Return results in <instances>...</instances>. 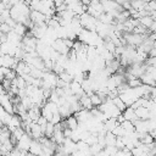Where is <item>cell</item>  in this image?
<instances>
[{"label": "cell", "mask_w": 156, "mask_h": 156, "mask_svg": "<svg viewBox=\"0 0 156 156\" xmlns=\"http://www.w3.org/2000/svg\"><path fill=\"white\" fill-rule=\"evenodd\" d=\"M127 83H128V85L130 88H136V87H139V85L143 84V82H141V79L139 77H135L133 79H129V80H127Z\"/></svg>", "instance_id": "26"}, {"label": "cell", "mask_w": 156, "mask_h": 156, "mask_svg": "<svg viewBox=\"0 0 156 156\" xmlns=\"http://www.w3.org/2000/svg\"><path fill=\"white\" fill-rule=\"evenodd\" d=\"M152 22H154V18L151 17V15H145V16H143V17L139 18V23L143 24V26L146 27V28H149Z\"/></svg>", "instance_id": "18"}, {"label": "cell", "mask_w": 156, "mask_h": 156, "mask_svg": "<svg viewBox=\"0 0 156 156\" xmlns=\"http://www.w3.org/2000/svg\"><path fill=\"white\" fill-rule=\"evenodd\" d=\"M1 154H2V152H1V150H0V155H1Z\"/></svg>", "instance_id": "35"}, {"label": "cell", "mask_w": 156, "mask_h": 156, "mask_svg": "<svg viewBox=\"0 0 156 156\" xmlns=\"http://www.w3.org/2000/svg\"><path fill=\"white\" fill-rule=\"evenodd\" d=\"M155 2H156V0H155Z\"/></svg>", "instance_id": "36"}, {"label": "cell", "mask_w": 156, "mask_h": 156, "mask_svg": "<svg viewBox=\"0 0 156 156\" xmlns=\"http://www.w3.org/2000/svg\"><path fill=\"white\" fill-rule=\"evenodd\" d=\"M29 17H30V20H32V22H33L34 24L46 23V21L49 20L46 15H44L41 11H38V10H32Z\"/></svg>", "instance_id": "3"}, {"label": "cell", "mask_w": 156, "mask_h": 156, "mask_svg": "<svg viewBox=\"0 0 156 156\" xmlns=\"http://www.w3.org/2000/svg\"><path fill=\"white\" fill-rule=\"evenodd\" d=\"M140 79H141V82H143L144 84H147V85H150V87H155V85H156V79H155V78L151 76V73H149V72H145L144 74H141Z\"/></svg>", "instance_id": "15"}, {"label": "cell", "mask_w": 156, "mask_h": 156, "mask_svg": "<svg viewBox=\"0 0 156 156\" xmlns=\"http://www.w3.org/2000/svg\"><path fill=\"white\" fill-rule=\"evenodd\" d=\"M118 124H119V123H118L117 118L110 117V118H107V119L104 122V129H105L106 132H112Z\"/></svg>", "instance_id": "13"}, {"label": "cell", "mask_w": 156, "mask_h": 156, "mask_svg": "<svg viewBox=\"0 0 156 156\" xmlns=\"http://www.w3.org/2000/svg\"><path fill=\"white\" fill-rule=\"evenodd\" d=\"M65 2H66V0H54V5H55V7H57V6H60V5L65 4Z\"/></svg>", "instance_id": "31"}, {"label": "cell", "mask_w": 156, "mask_h": 156, "mask_svg": "<svg viewBox=\"0 0 156 156\" xmlns=\"http://www.w3.org/2000/svg\"><path fill=\"white\" fill-rule=\"evenodd\" d=\"M58 112H60V115H61L62 118H67L68 116L73 115V112L71 110V105H69L68 101H66L65 104H62V105L58 106Z\"/></svg>", "instance_id": "10"}, {"label": "cell", "mask_w": 156, "mask_h": 156, "mask_svg": "<svg viewBox=\"0 0 156 156\" xmlns=\"http://www.w3.org/2000/svg\"><path fill=\"white\" fill-rule=\"evenodd\" d=\"M69 89H71L72 94H74L78 99H79V98L85 93V91L83 90V88H82L80 83H79V82H77V80H72V82L69 83Z\"/></svg>", "instance_id": "9"}, {"label": "cell", "mask_w": 156, "mask_h": 156, "mask_svg": "<svg viewBox=\"0 0 156 156\" xmlns=\"http://www.w3.org/2000/svg\"><path fill=\"white\" fill-rule=\"evenodd\" d=\"M61 121H62V117H61L60 112H56V113H54V115H52V118H51V121H50V122H52L54 124H57V123H60Z\"/></svg>", "instance_id": "29"}, {"label": "cell", "mask_w": 156, "mask_h": 156, "mask_svg": "<svg viewBox=\"0 0 156 156\" xmlns=\"http://www.w3.org/2000/svg\"><path fill=\"white\" fill-rule=\"evenodd\" d=\"M87 12L90 13L91 16L99 18V16L105 11H104V7H102V4L100 2V0H91V2L88 5Z\"/></svg>", "instance_id": "1"}, {"label": "cell", "mask_w": 156, "mask_h": 156, "mask_svg": "<svg viewBox=\"0 0 156 156\" xmlns=\"http://www.w3.org/2000/svg\"><path fill=\"white\" fill-rule=\"evenodd\" d=\"M13 30L17 33V34H20V35H24L27 32H28V28L23 24V23H20V22H17L16 24H15V27H13Z\"/></svg>", "instance_id": "19"}, {"label": "cell", "mask_w": 156, "mask_h": 156, "mask_svg": "<svg viewBox=\"0 0 156 156\" xmlns=\"http://www.w3.org/2000/svg\"><path fill=\"white\" fill-rule=\"evenodd\" d=\"M150 99L156 102V85H155V87H151V90H150Z\"/></svg>", "instance_id": "30"}, {"label": "cell", "mask_w": 156, "mask_h": 156, "mask_svg": "<svg viewBox=\"0 0 156 156\" xmlns=\"http://www.w3.org/2000/svg\"><path fill=\"white\" fill-rule=\"evenodd\" d=\"M10 30H12V28H11L6 22H1V23H0V32H1V33L7 34Z\"/></svg>", "instance_id": "28"}, {"label": "cell", "mask_w": 156, "mask_h": 156, "mask_svg": "<svg viewBox=\"0 0 156 156\" xmlns=\"http://www.w3.org/2000/svg\"><path fill=\"white\" fill-rule=\"evenodd\" d=\"M135 132L138 133H147L150 132V119H136L134 122Z\"/></svg>", "instance_id": "5"}, {"label": "cell", "mask_w": 156, "mask_h": 156, "mask_svg": "<svg viewBox=\"0 0 156 156\" xmlns=\"http://www.w3.org/2000/svg\"><path fill=\"white\" fill-rule=\"evenodd\" d=\"M29 154L32 155H43V144L38 139H33L29 147Z\"/></svg>", "instance_id": "8"}, {"label": "cell", "mask_w": 156, "mask_h": 156, "mask_svg": "<svg viewBox=\"0 0 156 156\" xmlns=\"http://www.w3.org/2000/svg\"><path fill=\"white\" fill-rule=\"evenodd\" d=\"M51 46H52L56 51H58L60 54H65V55H68V52H69V50H71V48H68V46L65 44V41H63L62 38L55 39V40L52 41Z\"/></svg>", "instance_id": "4"}, {"label": "cell", "mask_w": 156, "mask_h": 156, "mask_svg": "<svg viewBox=\"0 0 156 156\" xmlns=\"http://www.w3.org/2000/svg\"><path fill=\"white\" fill-rule=\"evenodd\" d=\"M135 113L138 116V118L140 119H149L150 118V110L145 106H139L135 108Z\"/></svg>", "instance_id": "12"}, {"label": "cell", "mask_w": 156, "mask_h": 156, "mask_svg": "<svg viewBox=\"0 0 156 156\" xmlns=\"http://www.w3.org/2000/svg\"><path fill=\"white\" fill-rule=\"evenodd\" d=\"M149 30L150 32H156V21L154 20V22L151 23V26L149 27Z\"/></svg>", "instance_id": "32"}, {"label": "cell", "mask_w": 156, "mask_h": 156, "mask_svg": "<svg viewBox=\"0 0 156 156\" xmlns=\"http://www.w3.org/2000/svg\"><path fill=\"white\" fill-rule=\"evenodd\" d=\"M90 100H91V104H93L94 107H99L101 105V102H102V100H101V98L99 96L98 93H93L90 95Z\"/></svg>", "instance_id": "22"}, {"label": "cell", "mask_w": 156, "mask_h": 156, "mask_svg": "<svg viewBox=\"0 0 156 156\" xmlns=\"http://www.w3.org/2000/svg\"><path fill=\"white\" fill-rule=\"evenodd\" d=\"M112 133H113L116 136H123V135L126 134V130H124V128H123L121 124H118V126L112 130Z\"/></svg>", "instance_id": "27"}, {"label": "cell", "mask_w": 156, "mask_h": 156, "mask_svg": "<svg viewBox=\"0 0 156 156\" xmlns=\"http://www.w3.org/2000/svg\"><path fill=\"white\" fill-rule=\"evenodd\" d=\"M32 140H33V138H32L29 134L24 133V134L18 139L16 146H17L20 150H22V151H28V152H29V147H30Z\"/></svg>", "instance_id": "2"}, {"label": "cell", "mask_w": 156, "mask_h": 156, "mask_svg": "<svg viewBox=\"0 0 156 156\" xmlns=\"http://www.w3.org/2000/svg\"><path fill=\"white\" fill-rule=\"evenodd\" d=\"M40 111H41V115H43L48 121H51V118H52V115H54V113H52V112H51V111H50L45 105H43V106L40 107Z\"/></svg>", "instance_id": "24"}, {"label": "cell", "mask_w": 156, "mask_h": 156, "mask_svg": "<svg viewBox=\"0 0 156 156\" xmlns=\"http://www.w3.org/2000/svg\"><path fill=\"white\" fill-rule=\"evenodd\" d=\"M98 20L101 21V22H104V23H107V24H113V23H115V17L111 16L108 12H102V13L99 16Z\"/></svg>", "instance_id": "17"}, {"label": "cell", "mask_w": 156, "mask_h": 156, "mask_svg": "<svg viewBox=\"0 0 156 156\" xmlns=\"http://www.w3.org/2000/svg\"><path fill=\"white\" fill-rule=\"evenodd\" d=\"M58 77H60L61 79H63L65 82H67V83H71V82L73 80V74H71V73L67 72V71L61 72V73L58 74Z\"/></svg>", "instance_id": "25"}, {"label": "cell", "mask_w": 156, "mask_h": 156, "mask_svg": "<svg viewBox=\"0 0 156 156\" xmlns=\"http://www.w3.org/2000/svg\"><path fill=\"white\" fill-rule=\"evenodd\" d=\"M9 1H10V4H11V5H16V4L21 2L22 0H9Z\"/></svg>", "instance_id": "33"}, {"label": "cell", "mask_w": 156, "mask_h": 156, "mask_svg": "<svg viewBox=\"0 0 156 156\" xmlns=\"http://www.w3.org/2000/svg\"><path fill=\"white\" fill-rule=\"evenodd\" d=\"M66 122H67V127H68V128H71L72 130L77 129V128H78V126H79V122H78V119H77V117H76L74 115L68 116V117L66 118Z\"/></svg>", "instance_id": "16"}, {"label": "cell", "mask_w": 156, "mask_h": 156, "mask_svg": "<svg viewBox=\"0 0 156 156\" xmlns=\"http://www.w3.org/2000/svg\"><path fill=\"white\" fill-rule=\"evenodd\" d=\"M151 17L156 21V11H152V12H151Z\"/></svg>", "instance_id": "34"}, {"label": "cell", "mask_w": 156, "mask_h": 156, "mask_svg": "<svg viewBox=\"0 0 156 156\" xmlns=\"http://www.w3.org/2000/svg\"><path fill=\"white\" fill-rule=\"evenodd\" d=\"M78 100H79V104L82 105V107H83V108L91 110V108L94 107V106H93V104H91L90 96H89L88 94H85V93H84V94H83V95H82V96H80Z\"/></svg>", "instance_id": "14"}, {"label": "cell", "mask_w": 156, "mask_h": 156, "mask_svg": "<svg viewBox=\"0 0 156 156\" xmlns=\"http://www.w3.org/2000/svg\"><path fill=\"white\" fill-rule=\"evenodd\" d=\"M123 128H124V130L126 132H134L135 130V126H134V122H132V121H129V119H124L122 123H119Z\"/></svg>", "instance_id": "20"}, {"label": "cell", "mask_w": 156, "mask_h": 156, "mask_svg": "<svg viewBox=\"0 0 156 156\" xmlns=\"http://www.w3.org/2000/svg\"><path fill=\"white\" fill-rule=\"evenodd\" d=\"M54 132H55V124L52 123V122H48L46 123V126H45V129H44V135H46V136H49V138H51L52 136V134H54Z\"/></svg>", "instance_id": "21"}, {"label": "cell", "mask_w": 156, "mask_h": 156, "mask_svg": "<svg viewBox=\"0 0 156 156\" xmlns=\"http://www.w3.org/2000/svg\"><path fill=\"white\" fill-rule=\"evenodd\" d=\"M122 113H123V116H124L126 119H129L132 122H135L136 119H139L138 116H136V113H135V110L132 106H127L126 110L122 111Z\"/></svg>", "instance_id": "11"}, {"label": "cell", "mask_w": 156, "mask_h": 156, "mask_svg": "<svg viewBox=\"0 0 156 156\" xmlns=\"http://www.w3.org/2000/svg\"><path fill=\"white\" fill-rule=\"evenodd\" d=\"M112 101H113V104L121 110V111H124L126 110V107H127V105L123 102V100L119 98V95H117V96H115L113 99H112Z\"/></svg>", "instance_id": "23"}, {"label": "cell", "mask_w": 156, "mask_h": 156, "mask_svg": "<svg viewBox=\"0 0 156 156\" xmlns=\"http://www.w3.org/2000/svg\"><path fill=\"white\" fill-rule=\"evenodd\" d=\"M73 115L77 117V119H78V122H79V123H87L89 119H91V118H93L91 111H90V110H88V108H82V110H79L78 112L73 113Z\"/></svg>", "instance_id": "6"}, {"label": "cell", "mask_w": 156, "mask_h": 156, "mask_svg": "<svg viewBox=\"0 0 156 156\" xmlns=\"http://www.w3.org/2000/svg\"><path fill=\"white\" fill-rule=\"evenodd\" d=\"M29 126H30V135H32V138L39 140L44 135V132H43L40 124H38L37 122H32Z\"/></svg>", "instance_id": "7"}]
</instances>
